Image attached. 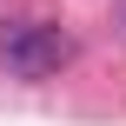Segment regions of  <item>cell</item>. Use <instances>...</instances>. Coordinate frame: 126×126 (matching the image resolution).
I'll return each mask as SVG.
<instances>
[{"instance_id": "cell-1", "label": "cell", "mask_w": 126, "mask_h": 126, "mask_svg": "<svg viewBox=\"0 0 126 126\" xmlns=\"http://www.w3.org/2000/svg\"><path fill=\"white\" fill-rule=\"evenodd\" d=\"M73 60V40L47 20H7L0 27V66L13 80H53L60 66Z\"/></svg>"}]
</instances>
